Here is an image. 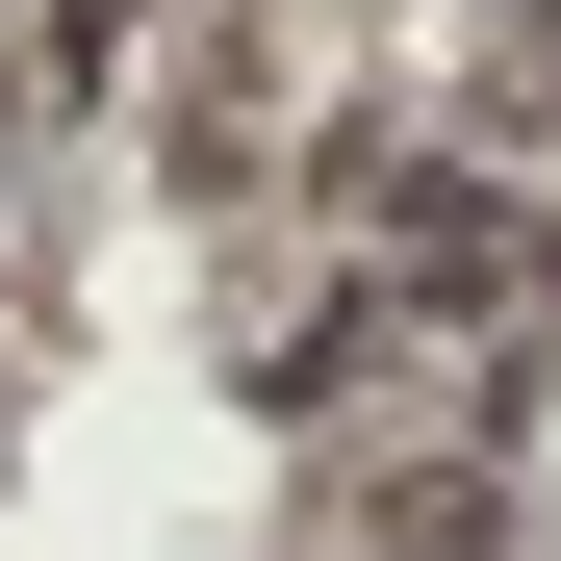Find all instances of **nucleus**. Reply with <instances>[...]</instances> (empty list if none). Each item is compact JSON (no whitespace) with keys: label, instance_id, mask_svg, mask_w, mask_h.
<instances>
[{"label":"nucleus","instance_id":"1","mask_svg":"<svg viewBox=\"0 0 561 561\" xmlns=\"http://www.w3.org/2000/svg\"><path fill=\"white\" fill-rule=\"evenodd\" d=\"M485 128H511V153H561V26H511V51H485Z\"/></svg>","mask_w":561,"mask_h":561}]
</instances>
